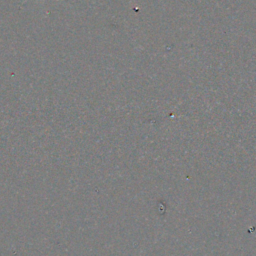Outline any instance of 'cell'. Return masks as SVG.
<instances>
[{
    "label": "cell",
    "mask_w": 256,
    "mask_h": 256,
    "mask_svg": "<svg viewBox=\"0 0 256 256\" xmlns=\"http://www.w3.org/2000/svg\"><path fill=\"white\" fill-rule=\"evenodd\" d=\"M26 1H27V0H25V2H26Z\"/></svg>",
    "instance_id": "obj_1"
}]
</instances>
